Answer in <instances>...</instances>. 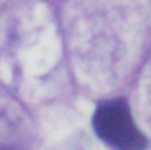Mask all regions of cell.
Segmentation results:
<instances>
[{
    "instance_id": "1",
    "label": "cell",
    "mask_w": 151,
    "mask_h": 150,
    "mask_svg": "<svg viewBox=\"0 0 151 150\" xmlns=\"http://www.w3.org/2000/svg\"><path fill=\"white\" fill-rule=\"evenodd\" d=\"M97 136L114 150H146L150 141L137 129L128 103L121 97L104 101L93 113Z\"/></svg>"
}]
</instances>
